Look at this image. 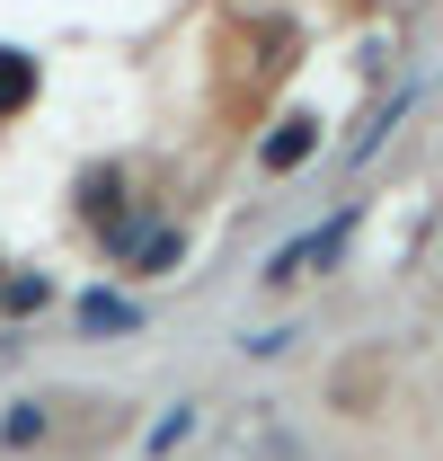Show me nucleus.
I'll return each mask as SVG.
<instances>
[{
    "mask_svg": "<svg viewBox=\"0 0 443 461\" xmlns=\"http://www.w3.org/2000/svg\"><path fill=\"white\" fill-rule=\"evenodd\" d=\"M382 391H390V355H382V346H355V355L329 373V408H337V417H373Z\"/></svg>",
    "mask_w": 443,
    "mask_h": 461,
    "instance_id": "1",
    "label": "nucleus"
},
{
    "mask_svg": "<svg viewBox=\"0 0 443 461\" xmlns=\"http://www.w3.org/2000/svg\"><path fill=\"white\" fill-rule=\"evenodd\" d=\"M311 151H320V115H284L276 133L258 142V160H267V169H276V177H293V169H302V160H311Z\"/></svg>",
    "mask_w": 443,
    "mask_h": 461,
    "instance_id": "2",
    "label": "nucleus"
},
{
    "mask_svg": "<svg viewBox=\"0 0 443 461\" xmlns=\"http://www.w3.org/2000/svg\"><path fill=\"white\" fill-rule=\"evenodd\" d=\"M346 230H355V222H329V230H311V240H293V249H284L276 267H267V285H293V276H311V267H329L337 249H346Z\"/></svg>",
    "mask_w": 443,
    "mask_h": 461,
    "instance_id": "3",
    "label": "nucleus"
},
{
    "mask_svg": "<svg viewBox=\"0 0 443 461\" xmlns=\"http://www.w3.org/2000/svg\"><path fill=\"white\" fill-rule=\"evenodd\" d=\"M45 435H54V408H45V400H36V408H9V426H0V444H9V453H36Z\"/></svg>",
    "mask_w": 443,
    "mask_h": 461,
    "instance_id": "4",
    "label": "nucleus"
},
{
    "mask_svg": "<svg viewBox=\"0 0 443 461\" xmlns=\"http://www.w3.org/2000/svg\"><path fill=\"white\" fill-rule=\"evenodd\" d=\"M27 89H36V62L0 45V115H9V107H27Z\"/></svg>",
    "mask_w": 443,
    "mask_h": 461,
    "instance_id": "5",
    "label": "nucleus"
},
{
    "mask_svg": "<svg viewBox=\"0 0 443 461\" xmlns=\"http://www.w3.org/2000/svg\"><path fill=\"white\" fill-rule=\"evenodd\" d=\"M80 320H89V329H133L142 311H133V302H115V293H89V311H80Z\"/></svg>",
    "mask_w": 443,
    "mask_h": 461,
    "instance_id": "6",
    "label": "nucleus"
}]
</instances>
